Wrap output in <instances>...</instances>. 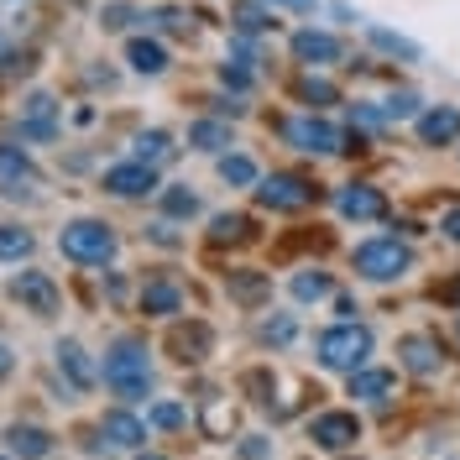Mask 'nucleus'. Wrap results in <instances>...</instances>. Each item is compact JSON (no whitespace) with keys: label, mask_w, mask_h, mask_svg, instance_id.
Segmentation results:
<instances>
[{"label":"nucleus","mask_w":460,"mask_h":460,"mask_svg":"<svg viewBox=\"0 0 460 460\" xmlns=\"http://www.w3.org/2000/svg\"><path fill=\"white\" fill-rule=\"evenodd\" d=\"M137 157L152 163V168H157V163H168V157H172V137H168V131H157V126L142 131V137H137Z\"/></svg>","instance_id":"obj_29"},{"label":"nucleus","mask_w":460,"mask_h":460,"mask_svg":"<svg viewBox=\"0 0 460 460\" xmlns=\"http://www.w3.org/2000/svg\"><path fill=\"white\" fill-rule=\"evenodd\" d=\"M226 288H230V298H235V304H261V298L272 293V283H267L261 272H230Z\"/></svg>","instance_id":"obj_28"},{"label":"nucleus","mask_w":460,"mask_h":460,"mask_svg":"<svg viewBox=\"0 0 460 460\" xmlns=\"http://www.w3.org/2000/svg\"><path fill=\"white\" fill-rule=\"evenodd\" d=\"M53 356H58V372H68V398H79V393H89L100 382V367L89 361V350L79 341H58Z\"/></svg>","instance_id":"obj_13"},{"label":"nucleus","mask_w":460,"mask_h":460,"mask_svg":"<svg viewBox=\"0 0 460 460\" xmlns=\"http://www.w3.org/2000/svg\"><path fill=\"white\" fill-rule=\"evenodd\" d=\"M137 460H168V456H157V450H146V456H142V450H137Z\"/></svg>","instance_id":"obj_41"},{"label":"nucleus","mask_w":460,"mask_h":460,"mask_svg":"<svg viewBox=\"0 0 460 460\" xmlns=\"http://www.w3.org/2000/svg\"><path fill=\"white\" fill-rule=\"evenodd\" d=\"M131 22H146V11H142V5H126V0H111V5L100 11V27H105V31H126Z\"/></svg>","instance_id":"obj_30"},{"label":"nucleus","mask_w":460,"mask_h":460,"mask_svg":"<svg viewBox=\"0 0 460 460\" xmlns=\"http://www.w3.org/2000/svg\"><path fill=\"white\" fill-rule=\"evenodd\" d=\"M230 22H235L241 37H261V31L278 27V22H272V5H235V11H230Z\"/></svg>","instance_id":"obj_25"},{"label":"nucleus","mask_w":460,"mask_h":460,"mask_svg":"<svg viewBox=\"0 0 460 460\" xmlns=\"http://www.w3.org/2000/svg\"><path fill=\"white\" fill-rule=\"evenodd\" d=\"M261 341H272V345H288L293 341V319H267V324H261Z\"/></svg>","instance_id":"obj_36"},{"label":"nucleus","mask_w":460,"mask_h":460,"mask_svg":"<svg viewBox=\"0 0 460 460\" xmlns=\"http://www.w3.org/2000/svg\"><path fill=\"white\" fill-rule=\"evenodd\" d=\"M330 293H335V278L319 272V267H309V272L293 278V298H298V304H319V298H330Z\"/></svg>","instance_id":"obj_23"},{"label":"nucleus","mask_w":460,"mask_h":460,"mask_svg":"<svg viewBox=\"0 0 460 460\" xmlns=\"http://www.w3.org/2000/svg\"><path fill=\"white\" fill-rule=\"evenodd\" d=\"M58 126H63V105H58L48 89H37L27 94V105H22V137L27 142H53Z\"/></svg>","instance_id":"obj_10"},{"label":"nucleus","mask_w":460,"mask_h":460,"mask_svg":"<svg viewBox=\"0 0 460 460\" xmlns=\"http://www.w3.org/2000/svg\"><path fill=\"white\" fill-rule=\"evenodd\" d=\"M220 178H226L230 189H252L261 172H257V163H252L246 152H226V157H220Z\"/></svg>","instance_id":"obj_26"},{"label":"nucleus","mask_w":460,"mask_h":460,"mask_svg":"<svg viewBox=\"0 0 460 460\" xmlns=\"http://www.w3.org/2000/svg\"><path fill=\"white\" fill-rule=\"evenodd\" d=\"M439 230H445L450 241H460V209H450V215H445V226H439Z\"/></svg>","instance_id":"obj_40"},{"label":"nucleus","mask_w":460,"mask_h":460,"mask_svg":"<svg viewBox=\"0 0 460 460\" xmlns=\"http://www.w3.org/2000/svg\"><path fill=\"white\" fill-rule=\"evenodd\" d=\"M267 450H272V445H267L261 434H252V439L241 445V460H267Z\"/></svg>","instance_id":"obj_38"},{"label":"nucleus","mask_w":460,"mask_h":460,"mask_svg":"<svg viewBox=\"0 0 460 460\" xmlns=\"http://www.w3.org/2000/svg\"><path fill=\"white\" fill-rule=\"evenodd\" d=\"M146 429H152V424H146V419H137L131 408H105V413H100V439H105V445H115V450H142Z\"/></svg>","instance_id":"obj_11"},{"label":"nucleus","mask_w":460,"mask_h":460,"mask_svg":"<svg viewBox=\"0 0 460 460\" xmlns=\"http://www.w3.org/2000/svg\"><path fill=\"white\" fill-rule=\"evenodd\" d=\"M298 94H304V105H309V111H314V105H335V84H330V79H314V74L298 84Z\"/></svg>","instance_id":"obj_34"},{"label":"nucleus","mask_w":460,"mask_h":460,"mask_svg":"<svg viewBox=\"0 0 460 460\" xmlns=\"http://www.w3.org/2000/svg\"><path fill=\"white\" fill-rule=\"evenodd\" d=\"M100 382H105L120 402H142L146 393H152V350H146L142 335H115V341L105 345Z\"/></svg>","instance_id":"obj_1"},{"label":"nucleus","mask_w":460,"mask_h":460,"mask_svg":"<svg viewBox=\"0 0 460 460\" xmlns=\"http://www.w3.org/2000/svg\"><path fill=\"white\" fill-rule=\"evenodd\" d=\"M100 189L115 194V199H146V194H157L163 183H157V168H152V163L131 157V163H111L105 178H100Z\"/></svg>","instance_id":"obj_9"},{"label":"nucleus","mask_w":460,"mask_h":460,"mask_svg":"<svg viewBox=\"0 0 460 460\" xmlns=\"http://www.w3.org/2000/svg\"><path fill=\"white\" fill-rule=\"evenodd\" d=\"M126 63H131V74L157 79V74H168V48H163L157 37H131V42H126Z\"/></svg>","instance_id":"obj_19"},{"label":"nucleus","mask_w":460,"mask_h":460,"mask_svg":"<svg viewBox=\"0 0 460 460\" xmlns=\"http://www.w3.org/2000/svg\"><path fill=\"white\" fill-rule=\"evenodd\" d=\"M419 105H424V100H419V94H413V89H398V94H387V105H382V111H387V120H419Z\"/></svg>","instance_id":"obj_33"},{"label":"nucleus","mask_w":460,"mask_h":460,"mask_svg":"<svg viewBox=\"0 0 460 460\" xmlns=\"http://www.w3.org/2000/svg\"><path fill=\"white\" fill-rule=\"evenodd\" d=\"M11 298H16L22 314H31V319H53L58 309H63V293H58L53 272H42V267L11 272Z\"/></svg>","instance_id":"obj_5"},{"label":"nucleus","mask_w":460,"mask_h":460,"mask_svg":"<svg viewBox=\"0 0 460 460\" xmlns=\"http://www.w3.org/2000/svg\"><path fill=\"white\" fill-rule=\"evenodd\" d=\"M372 330L367 324H356V319H345V324H330V330H319L314 335V361L324 372H361L367 361H372Z\"/></svg>","instance_id":"obj_2"},{"label":"nucleus","mask_w":460,"mask_h":460,"mask_svg":"<svg viewBox=\"0 0 460 460\" xmlns=\"http://www.w3.org/2000/svg\"><path fill=\"white\" fill-rule=\"evenodd\" d=\"M398 367L413 376H434L445 367V356H439V341L434 335H402L398 341Z\"/></svg>","instance_id":"obj_15"},{"label":"nucleus","mask_w":460,"mask_h":460,"mask_svg":"<svg viewBox=\"0 0 460 460\" xmlns=\"http://www.w3.org/2000/svg\"><path fill=\"white\" fill-rule=\"evenodd\" d=\"M146 424H152V429H183V424H189V408H183V402H152V408H146Z\"/></svg>","instance_id":"obj_31"},{"label":"nucleus","mask_w":460,"mask_h":460,"mask_svg":"<svg viewBox=\"0 0 460 460\" xmlns=\"http://www.w3.org/2000/svg\"><path fill=\"white\" fill-rule=\"evenodd\" d=\"M460 137V111L456 105H434L419 115V142L424 146H450Z\"/></svg>","instance_id":"obj_17"},{"label":"nucleus","mask_w":460,"mask_h":460,"mask_svg":"<svg viewBox=\"0 0 460 460\" xmlns=\"http://www.w3.org/2000/svg\"><path fill=\"white\" fill-rule=\"evenodd\" d=\"M0 460H16V456H11V450H5V456H0Z\"/></svg>","instance_id":"obj_42"},{"label":"nucleus","mask_w":460,"mask_h":460,"mask_svg":"<svg viewBox=\"0 0 460 460\" xmlns=\"http://www.w3.org/2000/svg\"><path fill=\"white\" fill-rule=\"evenodd\" d=\"M456 341H460V319H456Z\"/></svg>","instance_id":"obj_43"},{"label":"nucleus","mask_w":460,"mask_h":460,"mask_svg":"<svg viewBox=\"0 0 460 460\" xmlns=\"http://www.w3.org/2000/svg\"><path fill=\"white\" fill-rule=\"evenodd\" d=\"M246 230V220L241 215H215V230H209V241H235Z\"/></svg>","instance_id":"obj_35"},{"label":"nucleus","mask_w":460,"mask_h":460,"mask_svg":"<svg viewBox=\"0 0 460 460\" xmlns=\"http://www.w3.org/2000/svg\"><path fill=\"white\" fill-rule=\"evenodd\" d=\"M261 5H272V11H298V16L319 11V0H261Z\"/></svg>","instance_id":"obj_37"},{"label":"nucleus","mask_w":460,"mask_h":460,"mask_svg":"<svg viewBox=\"0 0 460 460\" xmlns=\"http://www.w3.org/2000/svg\"><path fill=\"white\" fill-rule=\"evenodd\" d=\"M283 142L298 146V152H309V157H335V152H345V137L341 126H330L324 115H293V120H283Z\"/></svg>","instance_id":"obj_6"},{"label":"nucleus","mask_w":460,"mask_h":460,"mask_svg":"<svg viewBox=\"0 0 460 460\" xmlns=\"http://www.w3.org/2000/svg\"><path fill=\"white\" fill-rule=\"evenodd\" d=\"M319 199V189L309 178H293V172H272V178H257V204L261 209H309Z\"/></svg>","instance_id":"obj_8"},{"label":"nucleus","mask_w":460,"mask_h":460,"mask_svg":"<svg viewBox=\"0 0 460 460\" xmlns=\"http://www.w3.org/2000/svg\"><path fill=\"white\" fill-rule=\"evenodd\" d=\"M157 204H163V215L168 220H194L204 204H199V194L194 189H183V183H168V189H157Z\"/></svg>","instance_id":"obj_21"},{"label":"nucleus","mask_w":460,"mask_h":460,"mask_svg":"<svg viewBox=\"0 0 460 460\" xmlns=\"http://www.w3.org/2000/svg\"><path fill=\"white\" fill-rule=\"evenodd\" d=\"M0 439H5V450H11L16 460H48L58 450L53 429H42V424H22V419H16V424H5Z\"/></svg>","instance_id":"obj_12"},{"label":"nucleus","mask_w":460,"mask_h":460,"mask_svg":"<svg viewBox=\"0 0 460 460\" xmlns=\"http://www.w3.org/2000/svg\"><path fill=\"white\" fill-rule=\"evenodd\" d=\"M367 37H372V48L402 58V63H419V58H424V48H419V42H408V37H398V31H387V27H367Z\"/></svg>","instance_id":"obj_24"},{"label":"nucleus","mask_w":460,"mask_h":460,"mask_svg":"<svg viewBox=\"0 0 460 460\" xmlns=\"http://www.w3.org/2000/svg\"><path fill=\"white\" fill-rule=\"evenodd\" d=\"M350 267H356L361 283H398L413 267V246L398 241V235H372V241H361L350 252Z\"/></svg>","instance_id":"obj_4"},{"label":"nucleus","mask_w":460,"mask_h":460,"mask_svg":"<svg viewBox=\"0 0 460 460\" xmlns=\"http://www.w3.org/2000/svg\"><path fill=\"white\" fill-rule=\"evenodd\" d=\"M345 387H350V398H361V402H387V393L398 387V372H387V367H361V372L345 376Z\"/></svg>","instance_id":"obj_18"},{"label":"nucleus","mask_w":460,"mask_h":460,"mask_svg":"<svg viewBox=\"0 0 460 460\" xmlns=\"http://www.w3.org/2000/svg\"><path fill=\"white\" fill-rule=\"evenodd\" d=\"M293 58L309 63V68H324V63H341L345 58V42L335 37V31L304 27V31H293Z\"/></svg>","instance_id":"obj_14"},{"label":"nucleus","mask_w":460,"mask_h":460,"mask_svg":"<svg viewBox=\"0 0 460 460\" xmlns=\"http://www.w3.org/2000/svg\"><path fill=\"white\" fill-rule=\"evenodd\" d=\"M335 204H341L345 220H382L387 215V194L372 189V183H345L341 194H335Z\"/></svg>","instance_id":"obj_16"},{"label":"nucleus","mask_w":460,"mask_h":460,"mask_svg":"<svg viewBox=\"0 0 460 460\" xmlns=\"http://www.w3.org/2000/svg\"><path fill=\"white\" fill-rule=\"evenodd\" d=\"M31 230L27 226H16V220H5L0 226V261H22V257H31Z\"/></svg>","instance_id":"obj_27"},{"label":"nucleus","mask_w":460,"mask_h":460,"mask_svg":"<svg viewBox=\"0 0 460 460\" xmlns=\"http://www.w3.org/2000/svg\"><path fill=\"white\" fill-rule=\"evenodd\" d=\"M309 439H314V450H324V456H345L361 439V419L350 408H324V413L309 419Z\"/></svg>","instance_id":"obj_7"},{"label":"nucleus","mask_w":460,"mask_h":460,"mask_svg":"<svg viewBox=\"0 0 460 460\" xmlns=\"http://www.w3.org/2000/svg\"><path fill=\"white\" fill-rule=\"evenodd\" d=\"M11 372H16V350L0 341V382H11Z\"/></svg>","instance_id":"obj_39"},{"label":"nucleus","mask_w":460,"mask_h":460,"mask_svg":"<svg viewBox=\"0 0 460 460\" xmlns=\"http://www.w3.org/2000/svg\"><path fill=\"white\" fill-rule=\"evenodd\" d=\"M189 146H194V152H226L230 146V120H209V115L194 120V126H189Z\"/></svg>","instance_id":"obj_22"},{"label":"nucleus","mask_w":460,"mask_h":460,"mask_svg":"<svg viewBox=\"0 0 460 460\" xmlns=\"http://www.w3.org/2000/svg\"><path fill=\"white\" fill-rule=\"evenodd\" d=\"M142 314H152V319L183 314V293H178V283H146L142 288Z\"/></svg>","instance_id":"obj_20"},{"label":"nucleus","mask_w":460,"mask_h":460,"mask_svg":"<svg viewBox=\"0 0 460 460\" xmlns=\"http://www.w3.org/2000/svg\"><path fill=\"white\" fill-rule=\"evenodd\" d=\"M0 178H37V168H31V157L22 152V146L0 142Z\"/></svg>","instance_id":"obj_32"},{"label":"nucleus","mask_w":460,"mask_h":460,"mask_svg":"<svg viewBox=\"0 0 460 460\" xmlns=\"http://www.w3.org/2000/svg\"><path fill=\"white\" fill-rule=\"evenodd\" d=\"M58 252L74 261V267H105V261H115V252H120V235H115V226H105V220L79 215V220H68V226L58 230Z\"/></svg>","instance_id":"obj_3"}]
</instances>
